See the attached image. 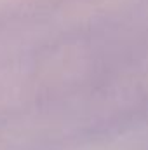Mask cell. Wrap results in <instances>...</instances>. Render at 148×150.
Instances as JSON below:
<instances>
[]
</instances>
